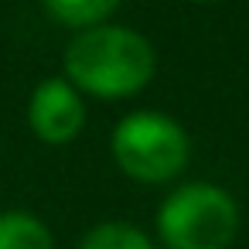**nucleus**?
<instances>
[{"instance_id": "nucleus-1", "label": "nucleus", "mask_w": 249, "mask_h": 249, "mask_svg": "<svg viewBox=\"0 0 249 249\" xmlns=\"http://www.w3.org/2000/svg\"><path fill=\"white\" fill-rule=\"evenodd\" d=\"M157 69L150 41L130 28H86L65 48V75L75 89L99 99H123L140 92Z\"/></svg>"}, {"instance_id": "nucleus-2", "label": "nucleus", "mask_w": 249, "mask_h": 249, "mask_svg": "<svg viewBox=\"0 0 249 249\" xmlns=\"http://www.w3.org/2000/svg\"><path fill=\"white\" fill-rule=\"evenodd\" d=\"M235 229L239 208L229 191L201 181L174 188L157 212V232L171 249H229Z\"/></svg>"}, {"instance_id": "nucleus-3", "label": "nucleus", "mask_w": 249, "mask_h": 249, "mask_svg": "<svg viewBox=\"0 0 249 249\" xmlns=\"http://www.w3.org/2000/svg\"><path fill=\"white\" fill-rule=\"evenodd\" d=\"M188 133L164 113H130L113 130V157L123 174L160 184L184 171Z\"/></svg>"}, {"instance_id": "nucleus-4", "label": "nucleus", "mask_w": 249, "mask_h": 249, "mask_svg": "<svg viewBox=\"0 0 249 249\" xmlns=\"http://www.w3.org/2000/svg\"><path fill=\"white\" fill-rule=\"evenodd\" d=\"M28 123L45 143H69L86 126V106L69 79H45L28 103Z\"/></svg>"}, {"instance_id": "nucleus-5", "label": "nucleus", "mask_w": 249, "mask_h": 249, "mask_svg": "<svg viewBox=\"0 0 249 249\" xmlns=\"http://www.w3.org/2000/svg\"><path fill=\"white\" fill-rule=\"evenodd\" d=\"M0 249H55L52 232L31 212H4L0 215Z\"/></svg>"}, {"instance_id": "nucleus-6", "label": "nucleus", "mask_w": 249, "mask_h": 249, "mask_svg": "<svg viewBox=\"0 0 249 249\" xmlns=\"http://www.w3.org/2000/svg\"><path fill=\"white\" fill-rule=\"evenodd\" d=\"M120 0H45V7L55 21L69 24V28H99Z\"/></svg>"}, {"instance_id": "nucleus-7", "label": "nucleus", "mask_w": 249, "mask_h": 249, "mask_svg": "<svg viewBox=\"0 0 249 249\" xmlns=\"http://www.w3.org/2000/svg\"><path fill=\"white\" fill-rule=\"evenodd\" d=\"M79 249H154L150 239L126 222H103L86 232Z\"/></svg>"}, {"instance_id": "nucleus-8", "label": "nucleus", "mask_w": 249, "mask_h": 249, "mask_svg": "<svg viewBox=\"0 0 249 249\" xmlns=\"http://www.w3.org/2000/svg\"><path fill=\"white\" fill-rule=\"evenodd\" d=\"M191 4H205V0H191Z\"/></svg>"}]
</instances>
